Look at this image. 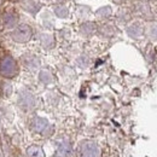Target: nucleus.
Wrapping results in <instances>:
<instances>
[{"instance_id": "f257e3e1", "label": "nucleus", "mask_w": 157, "mask_h": 157, "mask_svg": "<svg viewBox=\"0 0 157 157\" xmlns=\"http://www.w3.org/2000/svg\"><path fill=\"white\" fill-rule=\"evenodd\" d=\"M81 154H82V157H99V150L94 144L87 143L82 146Z\"/></svg>"}, {"instance_id": "f03ea898", "label": "nucleus", "mask_w": 157, "mask_h": 157, "mask_svg": "<svg viewBox=\"0 0 157 157\" xmlns=\"http://www.w3.org/2000/svg\"><path fill=\"white\" fill-rule=\"evenodd\" d=\"M28 156L29 157H45L42 150L40 147H36V146H33L28 150Z\"/></svg>"}]
</instances>
